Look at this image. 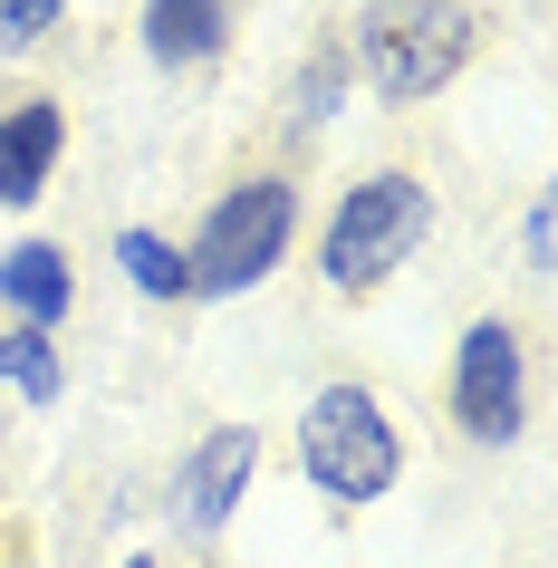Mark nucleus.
<instances>
[{
  "label": "nucleus",
  "instance_id": "obj_3",
  "mask_svg": "<svg viewBox=\"0 0 558 568\" xmlns=\"http://www.w3.org/2000/svg\"><path fill=\"white\" fill-rule=\"evenodd\" d=\"M481 59V10L471 0H366L347 30V68L376 106H434Z\"/></svg>",
  "mask_w": 558,
  "mask_h": 568
},
{
  "label": "nucleus",
  "instance_id": "obj_10",
  "mask_svg": "<svg viewBox=\"0 0 558 568\" xmlns=\"http://www.w3.org/2000/svg\"><path fill=\"white\" fill-rule=\"evenodd\" d=\"M347 97H356L347 39H318V49H308V59H298V78H290V145H318L327 125L347 116Z\"/></svg>",
  "mask_w": 558,
  "mask_h": 568
},
{
  "label": "nucleus",
  "instance_id": "obj_9",
  "mask_svg": "<svg viewBox=\"0 0 558 568\" xmlns=\"http://www.w3.org/2000/svg\"><path fill=\"white\" fill-rule=\"evenodd\" d=\"M68 318H78V261H68V241H49V232L0 241V328L59 337Z\"/></svg>",
  "mask_w": 558,
  "mask_h": 568
},
{
  "label": "nucleus",
  "instance_id": "obj_14",
  "mask_svg": "<svg viewBox=\"0 0 558 568\" xmlns=\"http://www.w3.org/2000/svg\"><path fill=\"white\" fill-rule=\"evenodd\" d=\"M520 261H529V280H549V261H558V203L549 193L520 212Z\"/></svg>",
  "mask_w": 558,
  "mask_h": 568
},
{
  "label": "nucleus",
  "instance_id": "obj_4",
  "mask_svg": "<svg viewBox=\"0 0 558 568\" xmlns=\"http://www.w3.org/2000/svg\"><path fill=\"white\" fill-rule=\"evenodd\" d=\"M434 222H443V203H434V183L414 174V164H366L318 222V280L337 300H376L385 280H405L424 261Z\"/></svg>",
  "mask_w": 558,
  "mask_h": 568
},
{
  "label": "nucleus",
  "instance_id": "obj_2",
  "mask_svg": "<svg viewBox=\"0 0 558 568\" xmlns=\"http://www.w3.org/2000/svg\"><path fill=\"white\" fill-rule=\"evenodd\" d=\"M290 463L327 510H376V501H395L414 453H405L395 405L366 376H327V386H308V405L290 424Z\"/></svg>",
  "mask_w": 558,
  "mask_h": 568
},
{
  "label": "nucleus",
  "instance_id": "obj_6",
  "mask_svg": "<svg viewBox=\"0 0 558 568\" xmlns=\"http://www.w3.org/2000/svg\"><path fill=\"white\" fill-rule=\"evenodd\" d=\"M251 491H261V424H203L164 473V530L183 549H222Z\"/></svg>",
  "mask_w": 558,
  "mask_h": 568
},
{
  "label": "nucleus",
  "instance_id": "obj_11",
  "mask_svg": "<svg viewBox=\"0 0 558 568\" xmlns=\"http://www.w3.org/2000/svg\"><path fill=\"white\" fill-rule=\"evenodd\" d=\"M106 261H116V280L145 308H183V241L174 232H154V222H116Z\"/></svg>",
  "mask_w": 558,
  "mask_h": 568
},
{
  "label": "nucleus",
  "instance_id": "obj_15",
  "mask_svg": "<svg viewBox=\"0 0 558 568\" xmlns=\"http://www.w3.org/2000/svg\"><path fill=\"white\" fill-rule=\"evenodd\" d=\"M106 568H164V549H125V559H106Z\"/></svg>",
  "mask_w": 558,
  "mask_h": 568
},
{
  "label": "nucleus",
  "instance_id": "obj_12",
  "mask_svg": "<svg viewBox=\"0 0 558 568\" xmlns=\"http://www.w3.org/2000/svg\"><path fill=\"white\" fill-rule=\"evenodd\" d=\"M0 395H20L30 415H49L68 395V347L39 328H0Z\"/></svg>",
  "mask_w": 558,
  "mask_h": 568
},
{
  "label": "nucleus",
  "instance_id": "obj_5",
  "mask_svg": "<svg viewBox=\"0 0 558 568\" xmlns=\"http://www.w3.org/2000/svg\"><path fill=\"white\" fill-rule=\"evenodd\" d=\"M443 415H453V434L471 453H510L529 434V337H520V318H500V308L463 318L453 366H443Z\"/></svg>",
  "mask_w": 558,
  "mask_h": 568
},
{
  "label": "nucleus",
  "instance_id": "obj_8",
  "mask_svg": "<svg viewBox=\"0 0 558 568\" xmlns=\"http://www.w3.org/2000/svg\"><path fill=\"white\" fill-rule=\"evenodd\" d=\"M241 10L232 0H135V49L154 78H212L232 59Z\"/></svg>",
  "mask_w": 558,
  "mask_h": 568
},
{
  "label": "nucleus",
  "instance_id": "obj_13",
  "mask_svg": "<svg viewBox=\"0 0 558 568\" xmlns=\"http://www.w3.org/2000/svg\"><path fill=\"white\" fill-rule=\"evenodd\" d=\"M59 30H68V0H0V68L39 59Z\"/></svg>",
  "mask_w": 558,
  "mask_h": 568
},
{
  "label": "nucleus",
  "instance_id": "obj_7",
  "mask_svg": "<svg viewBox=\"0 0 558 568\" xmlns=\"http://www.w3.org/2000/svg\"><path fill=\"white\" fill-rule=\"evenodd\" d=\"M59 164H68V97H49V88L0 97V212L49 203Z\"/></svg>",
  "mask_w": 558,
  "mask_h": 568
},
{
  "label": "nucleus",
  "instance_id": "obj_1",
  "mask_svg": "<svg viewBox=\"0 0 558 568\" xmlns=\"http://www.w3.org/2000/svg\"><path fill=\"white\" fill-rule=\"evenodd\" d=\"M298 183L270 164V174H241L203 203V222L183 232V308H232L251 290H270L298 251Z\"/></svg>",
  "mask_w": 558,
  "mask_h": 568
}]
</instances>
